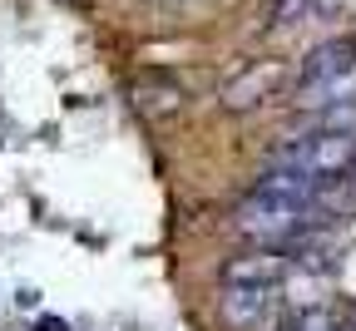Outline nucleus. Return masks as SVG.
Segmentation results:
<instances>
[{
  "instance_id": "f257e3e1",
  "label": "nucleus",
  "mask_w": 356,
  "mask_h": 331,
  "mask_svg": "<svg viewBox=\"0 0 356 331\" xmlns=\"http://www.w3.org/2000/svg\"><path fill=\"white\" fill-rule=\"evenodd\" d=\"M267 163L292 168V173H307L312 183L332 188V183H341L356 168V134H346V129H312L302 138L277 144Z\"/></svg>"
},
{
  "instance_id": "f03ea898",
  "label": "nucleus",
  "mask_w": 356,
  "mask_h": 331,
  "mask_svg": "<svg viewBox=\"0 0 356 331\" xmlns=\"http://www.w3.org/2000/svg\"><path fill=\"white\" fill-rule=\"evenodd\" d=\"M238 232L252 238L257 248H292L297 238H307L317 227V203H292V198H273V193H252L238 203Z\"/></svg>"
},
{
  "instance_id": "7ed1b4c3",
  "label": "nucleus",
  "mask_w": 356,
  "mask_h": 331,
  "mask_svg": "<svg viewBox=\"0 0 356 331\" xmlns=\"http://www.w3.org/2000/svg\"><path fill=\"white\" fill-rule=\"evenodd\" d=\"M356 79V40H327L307 55L302 74H297V94L302 104H322V109H337L346 99V89Z\"/></svg>"
},
{
  "instance_id": "20e7f679",
  "label": "nucleus",
  "mask_w": 356,
  "mask_h": 331,
  "mask_svg": "<svg viewBox=\"0 0 356 331\" xmlns=\"http://www.w3.org/2000/svg\"><path fill=\"white\" fill-rule=\"evenodd\" d=\"M287 267H292L287 248H248L222 262V287H277Z\"/></svg>"
},
{
  "instance_id": "39448f33",
  "label": "nucleus",
  "mask_w": 356,
  "mask_h": 331,
  "mask_svg": "<svg viewBox=\"0 0 356 331\" xmlns=\"http://www.w3.org/2000/svg\"><path fill=\"white\" fill-rule=\"evenodd\" d=\"M277 312V287H222L218 292V316L228 331H257Z\"/></svg>"
},
{
  "instance_id": "423d86ee",
  "label": "nucleus",
  "mask_w": 356,
  "mask_h": 331,
  "mask_svg": "<svg viewBox=\"0 0 356 331\" xmlns=\"http://www.w3.org/2000/svg\"><path fill=\"white\" fill-rule=\"evenodd\" d=\"M282 84V65H273V60H257L243 79H233L228 89H222V104L228 109H252V104H262L267 94H273Z\"/></svg>"
},
{
  "instance_id": "0eeeda50",
  "label": "nucleus",
  "mask_w": 356,
  "mask_h": 331,
  "mask_svg": "<svg viewBox=\"0 0 356 331\" xmlns=\"http://www.w3.org/2000/svg\"><path fill=\"white\" fill-rule=\"evenodd\" d=\"M134 109L149 114V119H168V114L184 109V89H178L168 74H144L134 84Z\"/></svg>"
},
{
  "instance_id": "6e6552de",
  "label": "nucleus",
  "mask_w": 356,
  "mask_h": 331,
  "mask_svg": "<svg viewBox=\"0 0 356 331\" xmlns=\"http://www.w3.org/2000/svg\"><path fill=\"white\" fill-rule=\"evenodd\" d=\"M277 331H337V326H332V316L322 307H312V312H292Z\"/></svg>"
},
{
  "instance_id": "1a4fd4ad",
  "label": "nucleus",
  "mask_w": 356,
  "mask_h": 331,
  "mask_svg": "<svg viewBox=\"0 0 356 331\" xmlns=\"http://www.w3.org/2000/svg\"><path fill=\"white\" fill-rule=\"evenodd\" d=\"M40 331H65V321H60V316H44V321H40Z\"/></svg>"
},
{
  "instance_id": "9d476101",
  "label": "nucleus",
  "mask_w": 356,
  "mask_h": 331,
  "mask_svg": "<svg viewBox=\"0 0 356 331\" xmlns=\"http://www.w3.org/2000/svg\"><path fill=\"white\" fill-rule=\"evenodd\" d=\"M337 6H341V0H312V10H322V15H327V10H337Z\"/></svg>"
}]
</instances>
